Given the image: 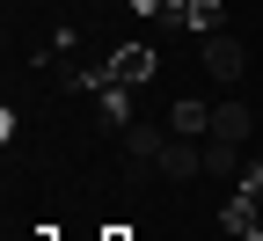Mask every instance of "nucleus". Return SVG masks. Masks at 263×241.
<instances>
[{
  "mask_svg": "<svg viewBox=\"0 0 263 241\" xmlns=\"http://www.w3.org/2000/svg\"><path fill=\"white\" fill-rule=\"evenodd\" d=\"M241 66H249V51H241V37H227V29H212V37H205V73L234 88V81H241Z\"/></svg>",
  "mask_w": 263,
  "mask_h": 241,
  "instance_id": "1",
  "label": "nucleus"
},
{
  "mask_svg": "<svg viewBox=\"0 0 263 241\" xmlns=\"http://www.w3.org/2000/svg\"><path fill=\"white\" fill-rule=\"evenodd\" d=\"M154 168H161L168 183H190V176H205V146H197V139H168Z\"/></svg>",
  "mask_w": 263,
  "mask_h": 241,
  "instance_id": "2",
  "label": "nucleus"
},
{
  "mask_svg": "<svg viewBox=\"0 0 263 241\" xmlns=\"http://www.w3.org/2000/svg\"><path fill=\"white\" fill-rule=\"evenodd\" d=\"M146 73H154V51H146V44H124V51L110 59V81H117V88H139Z\"/></svg>",
  "mask_w": 263,
  "mask_h": 241,
  "instance_id": "3",
  "label": "nucleus"
},
{
  "mask_svg": "<svg viewBox=\"0 0 263 241\" xmlns=\"http://www.w3.org/2000/svg\"><path fill=\"white\" fill-rule=\"evenodd\" d=\"M168 124H176V139H212V110H205V102H176V110H168Z\"/></svg>",
  "mask_w": 263,
  "mask_h": 241,
  "instance_id": "4",
  "label": "nucleus"
},
{
  "mask_svg": "<svg viewBox=\"0 0 263 241\" xmlns=\"http://www.w3.org/2000/svg\"><path fill=\"white\" fill-rule=\"evenodd\" d=\"M234 227H241V234H263V168H249V190H241V205H234Z\"/></svg>",
  "mask_w": 263,
  "mask_h": 241,
  "instance_id": "5",
  "label": "nucleus"
},
{
  "mask_svg": "<svg viewBox=\"0 0 263 241\" xmlns=\"http://www.w3.org/2000/svg\"><path fill=\"white\" fill-rule=\"evenodd\" d=\"M249 124H256V117H249V102H219V110H212V139H234V146H241V139H249Z\"/></svg>",
  "mask_w": 263,
  "mask_h": 241,
  "instance_id": "6",
  "label": "nucleus"
},
{
  "mask_svg": "<svg viewBox=\"0 0 263 241\" xmlns=\"http://www.w3.org/2000/svg\"><path fill=\"white\" fill-rule=\"evenodd\" d=\"M241 168V146L234 139H205V176H234Z\"/></svg>",
  "mask_w": 263,
  "mask_h": 241,
  "instance_id": "7",
  "label": "nucleus"
},
{
  "mask_svg": "<svg viewBox=\"0 0 263 241\" xmlns=\"http://www.w3.org/2000/svg\"><path fill=\"white\" fill-rule=\"evenodd\" d=\"M161 146H168L161 124H132V161H161Z\"/></svg>",
  "mask_w": 263,
  "mask_h": 241,
  "instance_id": "8",
  "label": "nucleus"
},
{
  "mask_svg": "<svg viewBox=\"0 0 263 241\" xmlns=\"http://www.w3.org/2000/svg\"><path fill=\"white\" fill-rule=\"evenodd\" d=\"M103 124H124V95H117L110 81H103Z\"/></svg>",
  "mask_w": 263,
  "mask_h": 241,
  "instance_id": "9",
  "label": "nucleus"
},
{
  "mask_svg": "<svg viewBox=\"0 0 263 241\" xmlns=\"http://www.w3.org/2000/svg\"><path fill=\"white\" fill-rule=\"evenodd\" d=\"M95 241H132V234H124V227H103V234H95Z\"/></svg>",
  "mask_w": 263,
  "mask_h": 241,
  "instance_id": "10",
  "label": "nucleus"
},
{
  "mask_svg": "<svg viewBox=\"0 0 263 241\" xmlns=\"http://www.w3.org/2000/svg\"><path fill=\"white\" fill-rule=\"evenodd\" d=\"M249 241H263V234H249Z\"/></svg>",
  "mask_w": 263,
  "mask_h": 241,
  "instance_id": "11",
  "label": "nucleus"
}]
</instances>
